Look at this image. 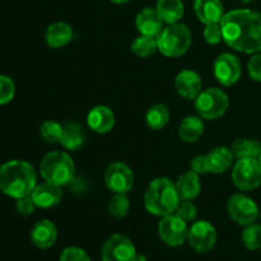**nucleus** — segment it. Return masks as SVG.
Returning a JSON list of instances; mask_svg holds the SVG:
<instances>
[{"mask_svg": "<svg viewBox=\"0 0 261 261\" xmlns=\"http://www.w3.org/2000/svg\"><path fill=\"white\" fill-rule=\"evenodd\" d=\"M56 240H58V228L48 219H41L31 229V241L37 249H50L55 245Z\"/></svg>", "mask_w": 261, "mask_h": 261, "instance_id": "obj_15", "label": "nucleus"}, {"mask_svg": "<svg viewBox=\"0 0 261 261\" xmlns=\"http://www.w3.org/2000/svg\"><path fill=\"white\" fill-rule=\"evenodd\" d=\"M132 51L138 58H149L158 51L157 38L145 35L138 36L132 42Z\"/></svg>", "mask_w": 261, "mask_h": 261, "instance_id": "obj_28", "label": "nucleus"}, {"mask_svg": "<svg viewBox=\"0 0 261 261\" xmlns=\"http://www.w3.org/2000/svg\"><path fill=\"white\" fill-rule=\"evenodd\" d=\"M105 184L114 194H127L134 185V173L125 163L114 162L105 171Z\"/></svg>", "mask_w": 261, "mask_h": 261, "instance_id": "obj_12", "label": "nucleus"}, {"mask_svg": "<svg viewBox=\"0 0 261 261\" xmlns=\"http://www.w3.org/2000/svg\"><path fill=\"white\" fill-rule=\"evenodd\" d=\"M175 214L185 222H191L198 216V209L190 200H181Z\"/></svg>", "mask_w": 261, "mask_h": 261, "instance_id": "obj_34", "label": "nucleus"}, {"mask_svg": "<svg viewBox=\"0 0 261 261\" xmlns=\"http://www.w3.org/2000/svg\"><path fill=\"white\" fill-rule=\"evenodd\" d=\"M31 196L37 208L47 209L60 203L61 198H63V191H61V186L45 181L43 184L36 185Z\"/></svg>", "mask_w": 261, "mask_h": 261, "instance_id": "obj_17", "label": "nucleus"}, {"mask_svg": "<svg viewBox=\"0 0 261 261\" xmlns=\"http://www.w3.org/2000/svg\"><path fill=\"white\" fill-rule=\"evenodd\" d=\"M40 134L48 144H58L61 142L63 137V125L55 120H46L41 125Z\"/></svg>", "mask_w": 261, "mask_h": 261, "instance_id": "obj_29", "label": "nucleus"}, {"mask_svg": "<svg viewBox=\"0 0 261 261\" xmlns=\"http://www.w3.org/2000/svg\"><path fill=\"white\" fill-rule=\"evenodd\" d=\"M86 133L82 125L76 122H66L63 125V137L60 144L68 150H76L84 144Z\"/></svg>", "mask_w": 261, "mask_h": 261, "instance_id": "obj_25", "label": "nucleus"}, {"mask_svg": "<svg viewBox=\"0 0 261 261\" xmlns=\"http://www.w3.org/2000/svg\"><path fill=\"white\" fill-rule=\"evenodd\" d=\"M130 209V200L126 194H115L109 203V214L115 219L126 217Z\"/></svg>", "mask_w": 261, "mask_h": 261, "instance_id": "obj_31", "label": "nucleus"}, {"mask_svg": "<svg viewBox=\"0 0 261 261\" xmlns=\"http://www.w3.org/2000/svg\"><path fill=\"white\" fill-rule=\"evenodd\" d=\"M242 242L250 251H257L261 249V224L251 223L245 226L242 232Z\"/></svg>", "mask_w": 261, "mask_h": 261, "instance_id": "obj_30", "label": "nucleus"}, {"mask_svg": "<svg viewBox=\"0 0 261 261\" xmlns=\"http://www.w3.org/2000/svg\"><path fill=\"white\" fill-rule=\"evenodd\" d=\"M41 177L47 182L65 186L74 180L75 165L66 152L54 150L42 158L40 165Z\"/></svg>", "mask_w": 261, "mask_h": 261, "instance_id": "obj_4", "label": "nucleus"}, {"mask_svg": "<svg viewBox=\"0 0 261 261\" xmlns=\"http://www.w3.org/2000/svg\"><path fill=\"white\" fill-rule=\"evenodd\" d=\"M247 71L252 81L261 83V53H256L247 64Z\"/></svg>", "mask_w": 261, "mask_h": 261, "instance_id": "obj_37", "label": "nucleus"}, {"mask_svg": "<svg viewBox=\"0 0 261 261\" xmlns=\"http://www.w3.org/2000/svg\"><path fill=\"white\" fill-rule=\"evenodd\" d=\"M257 160H259V163H260V166H261V154L259 155V158H257Z\"/></svg>", "mask_w": 261, "mask_h": 261, "instance_id": "obj_42", "label": "nucleus"}, {"mask_svg": "<svg viewBox=\"0 0 261 261\" xmlns=\"http://www.w3.org/2000/svg\"><path fill=\"white\" fill-rule=\"evenodd\" d=\"M191 171L196 172L198 175H205L209 173L206 155H196L191 160Z\"/></svg>", "mask_w": 261, "mask_h": 261, "instance_id": "obj_38", "label": "nucleus"}, {"mask_svg": "<svg viewBox=\"0 0 261 261\" xmlns=\"http://www.w3.org/2000/svg\"><path fill=\"white\" fill-rule=\"evenodd\" d=\"M188 222L181 219L176 214L162 217L158 223V234L166 245L171 247L181 246L188 240Z\"/></svg>", "mask_w": 261, "mask_h": 261, "instance_id": "obj_10", "label": "nucleus"}, {"mask_svg": "<svg viewBox=\"0 0 261 261\" xmlns=\"http://www.w3.org/2000/svg\"><path fill=\"white\" fill-rule=\"evenodd\" d=\"M137 249L129 237L124 234H111L101 249L102 261H135Z\"/></svg>", "mask_w": 261, "mask_h": 261, "instance_id": "obj_9", "label": "nucleus"}, {"mask_svg": "<svg viewBox=\"0 0 261 261\" xmlns=\"http://www.w3.org/2000/svg\"><path fill=\"white\" fill-rule=\"evenodd\" d=\"M59 261H92L83 249L78 246H69L61 251Z\"/></svg>", "mask_w": 261, "mask_h": 261, "instance_id": "obj_33", "label": "nucleus"}, {"mask_svg": "<svg viewBox=\"0 0 261 261\" xmlns=\"http://www.w3.org/2000/svg\"><path fill=\"white\" fill-rule=\"evenodd\" d=\"M87 124L97 134H106L115 126L114 111L103 105L94 106L87 115Z\"/></svg>", "mask_w": 261, "mask_h": 261, "instance_id": "obj_16", "label": "nucleus"}, {"mask_svg": "<svg viewBox=\"0 0 261 261\" xmlns=\"http://www.w3.org/2000/svg\"><path fill=\"white\" fill-rule=\"evenodd\" d=\"M37 185V173L25 161L13 160L0 166V191L13 199L31 195Z\"/></svg>", "mask_w": 261, "mask_h": 261, "instance_id": "obj_2", "label": "nucleus"}, {"mask_svg": "<svg viewBox=\"0 0 261 261\" xmlns=\"http://www.w3.org/2000/svg\"><path fill=\"white\" fill-rule=\"evenodd\" d=\"M229 218L240 226H249L259 218V206L245 194H233L227 203Z\"/></svg>", "mask_w": 261, "mask_h": 261, "instance_id": "obj_8", "label": "nucleus"}, {"mask_svg": "<svg viewBox=\"0 0 261 261\" xmlns=\"http://www.w3.org/2000/svg\"><path fill=\"white\" fill-rule=\"evenodd\" d=\"M135 261H147V257H145V255H143V254H137Z\"/></svg>", "mask_w": 261, "mask_h": 261, "instance_id": "obj_39", "label": "nucleus"}, {"mask_svg": "<svg viewBox=\"0 0 261 261\" xmlns=\"http://www.w3.org/2000/svg\"><path fill=\"white\" fill-rule=\"evenodd\" d=\"M73 38V28L66 22H55L46 30L45 41L50 47L60 48L68 45Z\"/></svg>", "mask_w": 261, "mask_h": 261, "instance_id": "obj_20", "label": "nucleus"}, {"mask_svg": "<svg viewBox=\"0 0 261 261\" xmlns=\"http://www.w3.org/2000/svg\"><path fill=\"white\" fill-rule=\"evenodd\" d=\"M204 40L209 43V45H217L223 40V35H222V28L219 23H213V24H206L204 28Z\"/></svg>", "mask_w": 261, "mask_h": 261, "instance_id": "obj_35", "label": "nucleus"}, {"mask_svg": "<svg viewBox=\"0 0 261 261\" xmlns=\"http://www.w3.org/2000/svg\"><path fill=\"white\" fill-rule=\"evenodd\" d=\"M199 116L204 120H216L223 116L229 107V98L221 88H206L194 99Z\"/></svg>", "mask_w": 261, "mask_h": 261, "instance_id": "obj_6", "label": "nucleus"}, {"mask_svg": "<svg viewBox=\"0 0 261 261\" xmlns=\"http://www.w3.org/2000/svg\"><path fill=\"white\" fill-rule=\"evenodd\" d=\"M217 231L208 221H198L189 228L188 242L193 250L205 254L214 249L217 244Z\"/></svg>", "mask_w": 261, "mask_h": 261, "instance_id": "obj_11", "label": "nucleus"}, {"mask_svg": "<svg viewBox=\"0 0 261 261\" xmlns=\"http://www.w3.org/2000/svg\"><path fill=\"white\" fill-rule=\"evenodd\" d=\"M175 88L182 98L195 99L203 91V82L196 71L186 69L176 75Z\"/></svg>", "mask_w": 261, "mask_h": 261, "instance_id": "obj_14", "label": "nucleus"}, {"mask_svg": "<svg viewBox=\"0 0 261 261\" xmlns=\"http://www.w3.org/2000/svg\"><path fill=\"white\" fill-rule=\"evenodd\" d=\"M147 126L152 130H161L170 122V111L162 103L153 105L145 114Z\"/></svg>", "mask_w": 261, "mask_h": 261, "instance_id": "obj_27", "label": "nucleus"}, {"mask_svg": "<svg viewBox=\"0 0 261 261\" xmlns=\"http://www.w3.org/2000/svg\"><path fill=\"white\" fill-rule=\"evenodd\" d=\"M206 162L211 173H223L228 171L233 165V153L227 147H216L209 150Z\"/></svg>", "mask_w": 261, "mask_h": 261, "instance_id": "obj_21", "label": "nucleus"}, {"mask_svg": "<svg viewBox=\"0 0 261 261\" xmlns=\"http://www.w3.org/2000/svg\"><path fill=\"white\" fill-rule=\"evenodd\" d=\"M194 12L204 24L221 23L224 8L221 0H194Z\"/></svg>", "mask_w": 261, "mask_h": 261, "instance_id": "obj_18", "label": "nucleus"}, {"mask_svg": "<svg viewBox=\"0 0 261 261\" xmlns=\"http://www.w3.org/2000/svg\"><path fill=\"white\" fill-rule=\"evenodd\" d=\"M155 10L162 22L168 25L180 22L185 12V7L182 0H158Z\"/></svg>", "mask_w": 261, "mask_h": 261, "instance_id": "obj_23", "label": "nucleus"}, {"mask_svg": "<svg viewBox=\"0 0 261 261\" xmlns=\"http://www.w3.org/2000/svg\"><path fill=\"white\" fill-rule=\"evenodd\" d=\"M231 150L237 160H242V158H259V155L261 154V143L259 140L241 138V139L234 140Z\"/></svg>", "mask_w": 261, "mask_h": 261, "instance_id": "obj_26", "label": "nucleus"}, {"mask_svg": "<svg viewBox=\"0 0 261 261\" xmlns=\"http://www.w3.org/2000/svg\"><path fill=\"white\" fill-rule=\"evenodd\" d=\"M110 2L115 3V4H126V3H129L130 0H110Z\"/></svg>", "mask_w": 261, "mask_h": 261, "instance_id": "obj_40", "label": "nucleus"}, {"mask_svg": "<svg viewBox=\"0 0 261 261\" xmlns=\"http://www.w3.org/2000/svg\"><path fill=\"white\" fill-rule=\"evenodd\" d=\"M15 200H17L15 201V208H17V212L20 214V216H24V217L31 216V214L35 212V209L37 208L31 195L15 199Z\"/></svg>", "mask_w": 261, "mask_h": 261, "instance_id": "obj_36", "label": "nucleus"}, {"mask_svg": "<svg viewBox=\"0 0 261 261\" xmlns=\"http://www.w3.org/2000/svg\"><path fill=\"white\" fill-rule=\"evenodd\" d=\"M155 38L158 51L167 58H180L185 55L193 42L190 28L182 23L168 24Z\"/></svg>", "mask_w": 261, "mask_h": 261, "instance_id": "obj_5", "label": "nucleus"}, {"mask_svg": "<svg viewBox=\"0 0 261 261\" xmlns=\"http://www.w3.org/2000/svg\"><path fill=\"white\" fill-rule=\"evenodd\" d=\"M15 84L12 78L0 74V106L7 105L14 98Z\"/></svg>", "mask_w": 261, "mask_h": 261, "instance_id": "obj_32", "label": "nucleus"}, {"mask_svg": "<svg viewBox=\"0 0 261 261\" xmlns=\"http://www.w3.org/2000/svg\"><path fill=\"white\" fill-rule=\"evenodd\" d=\"M214 76L224 87H231L240 81L242 66L240 59L229 53H223L216 59L213 65Z\"/></svg>", "mask_w": 261, "mask_h": 261, "instance_id": "obj_13", "label": "nucleus"}, {"mask_svg": "<svg viewBox=\"0 0 261 261\" xmlns=\"http://www.w3.org/2000/svg\"><path fill=\"white\" fill-rule=\"evenodd\" d=\"M204 133V122L200 116H186L178 126V137L186 143H195Z\"/></svg>", "mask_w": 261, "mask_h": 261, "instance_id": "obj_24", "label": "nucleus"}, {"mask_svg": "<svg viewBox=\"0 0 261 261\" xmlns=\"http://www.w3.org/2000/svg\"><path fill=\"white\" fill-rule=\"evenodd\" d=\"M219 24L223 41L229 47L245 54L261 51V13L234 9L224 13Z\"/></svg>", "mask_w": 261, "mask_h": 261, "instance_id": "obj_1", "label": "nucleus"}, {"mask_svg": "<svg viewBox=\"0 0 261 261\" xmlns=\"http://www.w3.org/2000/svg\"><path fill=\"white\" fill-rule=\"evenodd\" d=\"M240 2H242V3H245V4H247V3H251V2H254V0H240Z\"/></svg>", "mask_w": 261, "mask_h": 261, "instance_id": "obj_41", "label": "nucleus"}, {"mask_svg": "<svg viewBox=\"0 0 261 261\" xmlns=\"http://www.w3.org/2000/svg\"><path fill=\"white\" fill-rule=\"evenodd\" d=\"M232 181L241 191L255 190L261 184V166L257 158L237 160L232 170Z\"/></svg>", "mask_w": 261, "mask_h": 261, "instance_id": "obj_7", "label": "nucleus"}, {"mask_svg": "<svg viewBox=\"0 0 261 261\" xmlns=\"http://www.w3.org/2000/svg\"><path fill=\"white\" fill-rule=\"evenodd\" d=\"M135 25L140 35L157 37L163 30V22L158 15L155 8H144L140 10L135 19Z\"/></svg>", "mask_w": 261, "mask_h": 261, "instance_id": "obj_19", "label": "nucleus"}, {"mask_svg": "<svg viewBox=\"0 0 261 261\" xmlns=\"http://www.w3.org/2000/svg\"><path fill=\"white\" fill-rule=\"evenodd\" d=\"M200 175H198L194 171H189V172L182 173L178 176L177 181L175 182L176 189H177L178 196L181 200H194L196 196L200 194L201 190V182H200Z\"/></svg>", "mask_w": 261, "mask_h": 261, "instance_id": "obj_22", "label": "nucleus"}, {"mask_svg": "<svg viewBox=\"0 0 261 261\" xmlns=\"http://www.w3.org/2000/svg\"><path fill=\"white\" fill-rule=\"evenodd\" d=\"M180 201L175 182L167 177L154 178L144 193L145 209L157 217L175 214Z\"/></svg>", "mask_w": 261, "mask_h": 261, "instance_id": "obj_3", "label": "nucleus"}]
</instances>
